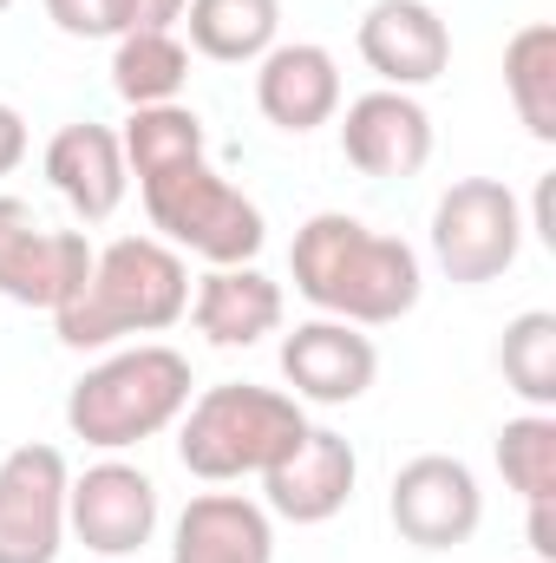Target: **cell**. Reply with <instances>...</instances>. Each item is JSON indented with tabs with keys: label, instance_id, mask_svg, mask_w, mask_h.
I'll use <instances>...</instances> for the list:
<instances>
[{
	"label": "cell",
	"instance_id": "obj_1",
	"mask_svg": "<svg viewBox=\"0 0 556 563\" xmlns=\"http://www.w3.org/2000/svg\"><path fill=\"white\" fill-rule=\"evenodd\" d=\"M288 269H294L301 301H314L321 314L354 321V328H387V321L413 314L419 295H425V269H419L413 243L380 236L347 210L308 217L294 230Z\"/></svg>",
	"mask_w": 556,
	"mask_h": 563
},
{
	"label": "cell",
	"instance_id": "obj_2",
	"mask_svg": "<svg viewBox=\"0 0 556 563\" xmlns=\"http://www.w3.org/2000/svg\"><path fill=\"white\" fill-rule=\"evenodd\" d=\"M190 314V269L157 236H119L92 250V276L73 301L53 308V328L66 347H112L125 334H164Z\"/></svg>",
	"mask_w": 556,
	"mask_h": 563
},
{
	"label": "cell",
	"instance_id": "obj_3",
	"mask_svg": "<svg viewBox=\"0 0 556 563\" xmlns=\"http://www.w3.org/2000/svg\"><path fill=\"white\" fill-rule=\"evenodd\" d=\"M184 407H190V361L164 341H138L73 380L66 426H73V439H86L99 452H125V445L157 439L164 426H177Z\"/></svg>",
	"mask_w": 556,
	"mask_h": 563
},
{
	"label": "cell",
	"instance_id": "obj_4",
	"mask_svg": "<svg viewBox=\"0 0 556 563\" xmlns=\"http://www.w3.org/2000/svg\"><path fill=\"white\" fill-rule=\"evenodd\" d=\"M301 432H308V413H301L294 394L249 387V380H223V387H203L184 407V420H177V459L203 485L263 478Z\"/></svg>",
	"mask_w": 556,
	"mask_h": 563
},
{
	"label": "cell",
	"instance_id": "obj_5",
	"mask_svg": "<svg viewBox=\"0 0 556 563\" xmlns=\"http://www.w3.org/2000/svg\"><path fill=\"white\" fill-rule=\"evenodd\" d=\"M138 190H144V217H151L157 243L190 250V256H203L210 269L256 263L263 243H269L263 210H256L230 177H216L203 151L170 157V164H157V170H138Z\"/></svg>",
	"mask_w": 556,
	"mask_h": 563
},
{
	"label": "cell",
	"instance_id": "obj_6",
	"mask_svg": "<svg viewBox=\"0 0 556 563\" xmlns=\"http://www.w3.org/2000/svg\"><path fill=\"white\" fill-rule=\"evenodd\" d=\"M524 256V210L498 177H458L432 203V263L458 288H485Z\"/></svg>",
	"mask_w": 556,
	"mask_h": 563
},
{
	"label": "cell",
	"instance_id": "obj_7",
	"mask_svg": "<svg viewBox=\"0 0 556 563\" xmlns=\"http://www.w3.org/2000/svg\"><path fill=\"white\" fill-rule=\"evenodd\" d=\"M387 511H393V531L407 544H419V551H458L485 525V492H478V472L465 459L419 452V459H407L393 472Z\"/></svg>",
	"mask_w": 556,
	"mask_h": 563
},
{
	"label": "cell",
	"instance_id": "obj_8",
	"mask_svg": "<svg viewBox=\"0 0 556 563\" xmlns=\"http://www.w3.org/2000/svg\"><path fill=\"white\" fill-rule=\"evenodd\" d=\"M92 276L86 230H46L26 197H0V295L20 308H59Z\"/></svg>",
	"mask_w": 556,
	"mask_h": 563
},
{
	"label": "cell",
	"instance_id": "obj_9",
	"mask_svg": "<svg viewBox=\"0 0 556 563\" xmlns=\"http://www.w3.org/2000/svg\"><path fill=\"white\" fill-rule=\"evenodd\" d=\"M66 452L13 445L0 459V563H59L66 544Z\"/></svg>",
	"mask_w": 556,
	"mask_h": 563
},
{
	"label": "cell",
	"instance_id": "obj_10",
	"mask_svg": "<svg viewBox=\"0 0 556 563\" xmlns=\"http://www.w3.org/2000/svg\"><path fill=\"white\" fill-rule=\"evenodd\" d=\"M66 531L92 558H138L157 531V485L125 459L86 465L66 485Z\"/></svg>",
	"mask_w": 556,
	"mask_h": 563
},
{
	"label": "cell",
	"instance_id": "obj_11",
	"mask_svg": "<svg viewBox=\"0 0 556 563\" xmlns=\"http://www.w3.org/2000/svg\"><path fill=\"white\" fill-rule=\"evenodd\" d=\"M354 485H360L354 445L341 432H327V426H308L276 465L263 472V498H269L263 511L288 518V525H327V518L347 511Z\"/></svg>",
	"mask_w": 556,
	"mask_h": 563
},
{
	"label": "cell",
	"instance_id": "obj_12",
	"mask_svg": "<svg viewBox=\"0 0 556 563\" xmlns=\"http://www.w3.org/2000/svg\"><path fill=\"white\" fill-rule=\"evenodd\" d=\"M380 374V347L354 328V321H334V314H314L301 321L288 341H281V380L294 387V400H314V407H354Z\"/></svg>",
	"mask_w": 556,
	"mask_h": 563
},
{
	"label": "cell",
	"instance_id": "obj_13",
	"mask_svg": "<svg viewBox=\"0 0 556 563\" xmlns=\"http://www.w3.org/2000/svg\"><path fill=\"white\" fill-rule=\"evenodd\" d=\"M360 59L393 86V92H413L432 86L445 66H452V26L438 20V7L425 0H374L360 33H354Z\"/></svg>",
	"mask_w": 556,
	"mask_h": 563
},
{
	"label": "cell",
	"instance_id": "obj_14",
	"mask_svg": "<svg viewBox=\"0 0 556 563\" xmlns=\"http://www.w3.org/2000/svg\"><path fill=\"white\" fill-rule=\"evenodd\" d=\"M341 157L360 177H419L432 157V119L413 92H360L341 119Z\"/></svg>",
	"mask_w": 556,
	"mask_h": 563
},
{
	"label": "cell",
	"instance_id": "obj_15",
	"mask_svg": "<svg viewBox=\"0 0 556 563\" xmlns=\"http://www.w3.org/2000/svg\"><path fill=\"white\" fill-rule=\"evenodd\" d=\"M256 106L288 139L321 132L341 112V66H334V53L314 46V40H276L256 59Z\"/></svg>",
	"mask_w": 556,
	"mask_h": 563
},
{
	"label": "cell",
	"instance_id": "obj_16",
	"mask_svg": "<svg viewBox=\"0 0 556 563\" xmlns=\"http://www.w3.org/2000/svg\"><path fill=\"white\" fill-rule=\"evenodd\" d=\"M46 184L73 203L79 223H105L125 203V184H132L119 132L112 125H92V119L53 132V144H46Z\"/></svg>",
	"mask_w": 556,
	"mask_h": 563
},
{
	"label": "cell",
	"instance_id": "obj_17",
	"mask_svg": "<svg viewBox=\"0 0 556 563\" xmlns=\"http://www.w3.org/2000/svg\"><path fill=\"white\" fill-rule=\"evenodd\" d=\"M170 563H276V518L243 492H203L177 518Z\"/></svg>",
	"mask_w": 556,
	"mask_h": 563
},
{
	"label": "cell",
	"instance_id": "obj_18",
	"mask_svg": "<svg viewBox=\"0 0 556 563\" xmlns=\"http://www.w3.org/2000/svg\"><path fill=\"white\" fill-rule=\"evenodd\" d=\"M190 321L210 347H256L263 334L281 328V282L263 276L256 263L210 269L190 295Z\"/></svg>",
	"mask_w": 556,
	"mask_h": 563
},
{
	"label": "cell",
	"instance_id": "obj_19",
	"mask_svg": "<svg viewBox=\"0 0 556 563\" xmlns=\"http://www.w3.org/2000/svg\"><path fill=\"white\" fill-rule=\"evenodd\" d=\"M190 46L216 66H256L281 33V0H184Z\"/></svg>",
	"mask_w": 556,
	"mask_h": 563
},
{
	"label": "cell",
	"instance_id": "obj_20",
	"mask_svg": "<svg viewBox=\"0 0 556 563\" xmlns=\"http://www.w3.org/2000/svg\"><path fill=\"white\" fill-rule=\"evenodd\" d=\"M504 92H511V112L524 119V132L537 144H556V26L551 20H531L511 33L504 46Z\"/></svg>",
	"mask_w": 556,
	"mask_h": 563
},
{
	"label": "cell",
	"instance_id": "obj_21",
	"mask_svg": "<svg viewBox=\"0 0 556 563\" xmlns=\"http://www.w3.org/2000/svg\"><path fill=\"white\" fill-rule=\"evenodd\" d=\"M190 79V46L177 33H125L112 46V92L138 106H177Z\"/></svg>",
	"mask_w": 556,
	"mask_h": 563
},
{
	"label": "cell",
	"instance_id": "obj_22",
	"mask_svg": "<svg viewBox=\"0 0 556 563\" xmlns=\"http://www.w3.org/2000/svg\"><path fill=\"white\" fill-rule=\"evenodd\" d=\"M498 367H504V387L518 400H531V413H551L556 407V314L551 308H524L504 328Z\"/></svg>",
	"mask_w": 556,
	"mask_h": 563
},
{
	"label": "cell",
	"instance_id": "obj_23",
	"mask_svg": "<svg viewBox=\"0 0 556 563\" xmlns=\"http://www.w3.org/2000/svg\"><path fill=\"white\" fill-rule=\"evenodd\" d=\"M498 472L524 505H556V413H524L498 426Z\"/></svg>",
	"mask_w": 556,
	"mask_h": 563
},
{
	"label": "cell",
	"instance_id": "obj_24",
	"mask_svg": "<svg viewBox=\"0 0 556 563\" xmlns=\"http://www.w3.org/2000/svg\"><path fill=\"white\" fill-rule=\"evenodd\" d=\"M46 20L66 40H119V0H46Z\"/></svg>",
	"mask_w": 556,
	"mask_h": 563
},
{
	"label": "cell",
	"instance_id": "obj_25",
	"mask_svg": "<svg viewBox=\"0 0 556 563\" xmlns=\"http://www.w3.org/2000/svg\"><path fill=\"white\" fill-rule=\"evenodd\" d=\"M184 20V0H119V40L125 33H170Z\"/></svg>",
	"mask_w": 556,
	"mask_h": 563
},
{
	"label": "cell",
	"instance_id": "obj_26",
	"mask_svg": "<svg viewBox=\"0 0 556 563\" xmlns=\"http://www.w3.org/2000/svg\"><path fill=\"white\" fill-rule=\"evenodd\" d=\"M20 157H26V119H20V112L0 99V177H7Z\"/></svg>",
	"mask_w": 556,
	"mask_h": 563
},
{
	"label": "cell",
	"instance_id": "obj_27",
	"mask_svg": "<svg viewBox=\"0 0 556 563\" xmlns=\"http://www.w3.org/2000/svg\"><path fill=\"white\" fill-rule=\"evenodd\" d=\"M531 551L556 563V505H531Z\"/></svg>",
	"mask_w": 556,
	"mask_h": 563
},
{
	"label": "cell",
	"instance_id": "obj_28",
	"mask_svg": "<svg viewBox=\"0 0 556 563\" xmlns=\"http://www.w3.org/2000/svg\"><path fill=\"white\" fill-rule=\"evenodd\" d=\"M7 7H13V0H0V13H7Z\"/></svg>",
	"mask_w": 556,
	"mask_h": 563
}]
</instances>
